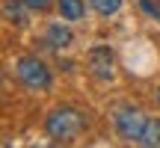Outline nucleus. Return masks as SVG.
<instances>
[{"label": "nucleus", "instance_id": "obj_1", "mask_svg": "<svg viewBox=\"0 0 160 148\" xmlns=\"http://www.w3.org/2000/svg\"><path fill=\"white\" fill-rule=\"evenodd\" d=\"M45 127H48V133H51L53 139H59V142H71V139L83 131V116H80L77 110L62 107V110H53V113L48 116Z\"/></svg>", "mask_w": 160, "mask_h": 148}, {"label": "nucleus", "instance_id": "obj_2", "mask_svg": "<svg viewBox=\"0 0 160 148\" xmlns=\"http://www.w3.org/2000/svg\"><path fill=\"white\" fill-rule=\"evenodd\" d=\"M15 71H18V80H21L27 89H33V92H42V89L51 86V71L36 57H21L15 62Z\"/></svg>", "mask_w": 160, "mask_h": 148}, {"label": "nucleus", "instance_id": "obj_3", "mask_svg": "<svg viewBox=\"0 0 160 148\" xmlns=\"http://www.w3.org/2000/svg\"><path fill=\"white\" fill-rule=\"evenodd\" d=\"M145 121H148V119H145L139 110L125 107V110H119V116H116V131H119L122 139H128V142H137V139L142 136Z\"/></svg>", "mask_w": 160, "mask_h": 148}, {"label": "nucleus", "instance_id": "obj_4", "mask_svg": "<svg viewBox=\"0 0 160 148\" xmlns=\"http://www.w3.org/2000/svg\"><path fill=\"white\" fill-rule=\"evenodd\" d=\"M113 65H116V59H113V53H110V47H92L89 51V68H92V74H95L98 80H110L113 77Z\"/></svg>", "mask_w": 160, "mask_h": 148}, {"label": "nucleus", "instance_id": "obj_5", "mask_svg": "<svg viewBox=\"0 0 160 148\" xmlns=\"http://www.w3.org/2000/svg\"><path fill=\"white\" fill-rule=\"evenodd\" d=\"M71 42H74V36H71L68 27H62V24H51L45 33V45L51 47V51H59V47H68Z\"/></svg>", "mask_w": 160, "mask_h": 148}, {"label": "nucleus", "instance_id": "obj_6", "mask_svg": "<svg viewBox=\"0 0 160 148\" xmlns=\"http://www.w3.org/2000/svg\"><path fill=\"white\" fill-rule=\"evenodd\" d=\"M27 9L30 6L24 3V0H6L3 3V15H6V21H12V24H27Z\"/></svg>", "mask_w": 160, "mask_h": 148}, {"label": "nucleus", "instance_id": "obj_7", "mask_svg": "<svg viewBox=\"0 0 160 148\" xmlns=\"http://www.w3.org/2000/svg\"><path fill=\"white\" fill-rule=\"evenodd\" d=\"M137 145L142 148H160V121L157 119H148L142 127V136L137 139Z\"/></svg>", "mask_w": 160, "mask_h": 148}, {"label": "nucleus", "instance_id": "obj_8", "mask_svg": "<svg viewBox=\"0 0 160 148\" xmlns=\"http://www.w3.org/2000/svg\"><path fill=\"white\" fill-rule=\"evenodd\" d=\"M86 12L83 0H59V15L65 18V21H80Z\"/></svg>", "mask_w": 160, "mask_h": 148}, {"label": "nucleus", "instance_id": "obj_9", "mask_svg": "<svg viewBox=\"0 0 160 148\" xmlns=\"http://www.w3.org/2000/svg\"><path fill=\"white\" fill-rule=\"evenodd\" d=\"M92 9L98 15H116L122 9V0H92Z\"/></svg>", "mask_w": 160, "mask_h": 148}, {"label": "nucleus", "instance_id": "obj_10", "mask_svg": "<svg viewBox=\"0 0 160 148\" xmlns=\"http://www.w3.org/2000/svg\"><path fill=\"white\" fill-rule=\"evenodd\" d=\"M139 9H142L151 21H160V0H157V3H154V0H139Z\"/></svg>", "mask_w": 160, "mask_h": 148}, {"label": "nucleus", "instance_id": "obj_11", "mask_svg": "<svg viewBox=\"0 0 160 148\" xmlns=\"http://www.w3.org/2000/svg\"><path fill=\"white\" fill-rule=\"evenodd\" d=\"M24 3H27L30 9H39V12H42V9H48V6H51V0H24Z\"/></svg>", "mask_w": 160, "mask_h": 148}, {"label": "nucleus", "instance_id": "obj_12", "mask_svg": "<svg viewBox=\"0 0 160 148\" xmlns=\"http://www.w3.org/2000/svg\"><path fill=\"white\" fill-rule=\"evenodd\" d=\"M157 101H160V89H157Z\"/></svg>", "mask_w": 160, "mask_h": 148}]
</instances>
